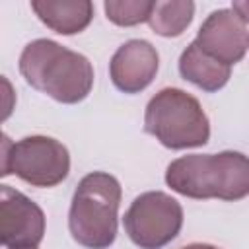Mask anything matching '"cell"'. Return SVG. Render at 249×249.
<instances>
[{
    "instance_id": "obj_14",
    "label": "cell",
    "mask_w": 249,
    "mask_h": 249,
    "mask_svg": "<svg viewBox=\"0 0 249 249\" xmlns=\"http://www.w3.org/2000/svg\"><path fill=\"white\" fill-rule=\"evenodd\" d=\"M231 10H233L245 23H249V0H235V2L231 4Z\"/></svg>"
},
{
    "instance_id": "obj_4",
    "label": "cell",
    "mask_w": 249,
    "mask_h": 249,
    "mask_svg": "<svg viewBox=\"0 0 249 249\" xmlns=\"http://www.w3.org/2000/svg\"><path fill=\"white\" fill-rule=\"evenodd\" d=\"M144 130L169 150L198 148L210 140V121L202 105L179 88H163L148 101Z\"/></svg>"
},
{
    "instance_id": "obj_3",
    "label": "cell",
    "mask_w": 249,
    "mask_h": 249,
    "mask_svg": "<svg viewBox=\"0 0 249 249\" xmlns=\"http://www.w3.org/2000/svg\"><path fill=\"white\" fill-rule=\"evenodd\" d=\"M121 183L105 171L84 175L74 191L68 230L72 239L86 249H109L117 237Z\"/></svg>"
},
{
    "instance_id": "obj_8",
    "label": "cell",
    "mask_w": 249,
    "mask_h": 249,
    "mask_svg": "<svg viewBox=\"0 0 249 249\" xmlns=\"http://www.w3.org/2000/svg\"><path fill=\"white\" fill-rule=\"evenodd\" d=\"M195 43L208 56L231 66L239 62L249 49V29L231 8H222L214 10L202 21Z\"/></svg>"
},
{
    "instance_id": "obj_2",
    "label": "cell",
    "mask_w": 249,
    "mask_h": 249,
    "mask_svg": "<svg viewBox=\"0 0 249 249\" xmlns=\"http://www.w3.org/2000/svg\"><path fill=\"white\" fill-rule=\"evenodd\" d=\"M19 72L25 82L58 103L84 101L93 88L91 62L53 39H35L19 54Z\"/></svg>"
},
{
    "instance_id": "obj_1",
    "label": "cell",
    "mask_w": 249,
    "mask_h": 249,
    "mask_svg": "<svg viewBox=\"0 0 249 249\" xmlns=\"http://www.w3.org/2000/svg\"><path fill=\"white\" fill-rule=\"evenodd\" d=\"M165 183L196 200H241L249 195V156L235 150L181 156L167 165Z\"/></svg>"
},
{
    "instance_id": "obj_5",
    "label": "cell",
    "mask_w": 249,
    "mask_h": 249,
    "mask_svg": "<svg viewBox=\"0 0 249 249\" xmlns=\"http://www.w3.org/2000/svg\"><path fill=\"white\" fill-rule=\"evenodd\" d=\"M70 173L68 148L51 136L2 140V177L16 175L31 187H56Z\"/></svg>"
},
{
    "instance_id": "obj_7",
    "label": "cell",
    "mask_w": 249,
    "mask_h": 249,
    "mask_svg": "<svg viewBox=\"0 0 249 249\" xmlns=\"http://www.w3.org/2000/svg\"><path fill=\"white\" fill-rule=\"evenodd\" d=\"M45 214L37 202L10 185L0 187V239L6 249H31L43 241Z\"/></svg>"
},
{
    "instance_id": "obj_16",
    "label": "cell",
    "mask_w": 249,
    "mask_h": 249,
    "mask_svg": "<svg viewBox=\"0 0 249 249\" xmlns=\"http://www.w3.org/2000/svg\"><path fill=\"white\" fill-rule=\"evenodd\" d=\"M31 249H37V247H31Z\"/></svg>"
},
{
    "instance_id": "obj_9",
    "label": "cell",
    "mask_w": 249,
    "mask_h": 249,
    "mask_svg": "<svg viewBox=\"0 0 249 249\" xmlns=\"http://www.w3.org/2000/svg\"><path fill=\"white\" fill-rule=\"evenodd\" d=\"M160 68L156 47L146 39H130L123 43L109 62L113 86L123 93H140L146 89Z\"/></svg>"
},
{
    "instance_id": "obj_6",
    "label": "cell",
    "mask_w": 249,
    "mask_h": 249,
    "mask_svg": "<svg viewBox=\"0 0 249 249\" xmlns=\"http://www.w3.org/2000/svg\"><path fill=\"white\" fill-rule=\"evenodd\" d=\"M123 224L136 247L161 249L181 231L183 206L163 191H148L130 202Z\"/></svg>"
},
{
    "instance_id": "obj_15",
    "label": "cell",
    "mask_w": 249,
    "mask_h": 249,
    "mask_svg": "<svg viewBox=\"0 0 249 249\" xmlns=\"http://www.w3.org/2000/svg\"><path fill=\"white\" fill-rule=\"evenodd\" d=\"M181 249H218L214 245H208V243H191V245H185Z\"/></svg>"
},
{
    "instance_id": "obj_12",
    "label": "cell",
    "mask_w": 249,
    "mask_h": 249,
    "mask_svg": "<svg viewBox=\"0 0 249 249\" xmlns=\"http://www.w3.org/2000/svg\"><path fill=\"white\" fill-rule=\"evenodd\" d=\"M195 2L191 0H156L150 14V27L161 37H179L193 21Z\"/></svg>"
},
{
    "instance_id": "obj_10",
    "label": "cell",
    "mask_w": 249,
    "mask_h": 249,
    "mask_svg": "<svg viewBox=\"0 0 249 249\" xmlns=\"http://www.w3.org/2000/svg\"><path fill=\"white\" fill-rule=\"evenodd\" d=\"M31 10L49 29L60 35H76L93 19L89 0H31Z\"/></svg>"
},
{
    "instance_id": "obj_11",
    "label": "cell",
    "mask_w": 249,
    "mask_h": 249,
    "mask_svg": "<svg viewBox=\"0 0 249 249\" xmlns=\"http://www.w3.org/2000/svg\"><path fill=\"white\" fill-rule=\"evenodd\" d=\"M179 74L183 80L195 84L204 91H218L228 84L231 76V66L208 56L193 41L179 56Z\"/></svg>"
},
{
    "instance_id": "obj_13",
    "label": "cell",
    "mask_w": 249,
    "mask_h": 249,
    "mask_svg": "<svg viewBox=\"0 0 249 249\" xmlns=\"http://www.w3.org/2000/svg\"><path fill=\"white\" fill-rule=\"evenodd\" d=\"M154 0H107L103 4L109 21L121 27H132L150 19Z\"/></svg>"
}]
</instances>
